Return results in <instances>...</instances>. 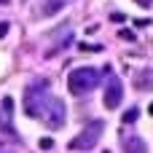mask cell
<instances>
[{"label": "cell", "instance_id": "obj_6", "mask_svg": "<svg viewBox=\"0 0 153 153\" xmlns=\"http://www.w3.org/2000/svg\"><path fill=\"white\" fill-rule=\"evenodd\" d=\"M11 113H13V100H11V97H3V100H0V129H3V132H11V134H13Z\"/></svg>", "mask_w": 153, "mask_h": 153}, {"label": "cell", "instance_id": "obj_11", "mask_svg": "<svg viewBox=\"0 0 153 153\" xmlns=\"http://www.w3.org/2000/svg\"><path fill=\"white\" fill-rule=\"evenodd\" d=\"M38 145H40V151H51V148H54V137H43Z\"/></svg>", "mask_w": 153, "mask_h": 153}, {"label": "cell", "instance_id": "obj_18", "mask_svg": "<svg viewBox=\"0 0 153 153\" xmlns=\"http://www.w3.org/2000/svg\"><path fill=\"white\" fill-rule=\"evenodd\" d=\"M148 113H151V116H153V102H151V105H148Z\"/></svg>", "mask_w": 153, "mask_h": 153}, {"label": "cell", "instance_id": "obj_7", "mask_svg": "<svg viewBox=\"0 0 153 153\" xmlns=\"http://www.w3.org/2000/svg\"><path fill=\"white\" fill-rule=\"evenodd\" d=\"M124 153H148V145L143 137L129 134V137H124Z\"/></svg>", "mask_w": 153, "mask_h": 153}, {"label": "cell", "instance_id": "obj_9", "mask_svg": "<svg viewBox=\"0 0 153 153\" xmlns=\"http://www.w3.org/2000/svg\"><path fill=\"white\" fill-rule=\"evenodd\" d=\"M73 0H43V5H40V11H43V16H54V13H59L62 8H67Z\"/></svg>", "mask_w": 153, "mask_h": 153}, {"label": "cell", "instance_id": "obj_5", "mask_svg": "<svg viewBox=\"0 0 153 153\" xmlns=\"http://www.w3.org/2000/svg\"><path fill=\"white\" fill-rule=\"evenodd\" d=\"M121 102H124V83H121V78L110 75L108 78V86H105V108L108 110H116Z\"/></svg>", "mask_w": 153, "mask_h": 153}, {"label": "cell", "instance_id": "obj_3", "mask_svg": "<svg viewBox=\"0 0 153 153\" xmlns=\"http://www.w3.org/2000/svg\"><path fill=\"white\" fill-rule=\"evenodd\" d=\"M102 132H105V121H91V124H86L70 143H67V148L70 151H94V145L100 143V137H102Z\"/></svg>", "mask_w": 153, "mask_h": 153}, {"label": "cell", "instance_id": "obj_17", "mask_svg": "<svg viewBox=\"0 0 153 153\" xmlns=\"http://www.w3.org/2000/svg\"><path fill=\"white\" fill-rule=\"evenodd\" d=\"M137 5H143V8H148V5H153V0H134Z\"/></svg>", "mask_w": 153, "mask_h": 153}, {"label": "cell", "instance_id": "obj_10", "mask_svg": "<svg viewBox=\"0 0 153 153\" xmlns=\"http://www.w3.org/2000/svg\"><path fill=\"white\" fill-rule=\"evenodd\" d=\"M137 118H140V108H129V110L121 116V121H124V124H134Z\"/></svg>", "mask_w": 153, "mask_h": 153}, {"label": "cell", "instance_id": "obj_1", "mask_svg": "<svg viewBox=\"0 0 153 153\" xmlns=\"http://www.w3.org/2000/svg\"><path fill=\"white\" fill-rule=\"evenodd\" d=\"M102 70H97V67H75L70 75H67V89H70V94H75V97H83V94H89V91H94L100 83H102Z\"/></svg>", "mask_w": 153, "mask_h": 153}, {"label": "cell", "instance_id": "obj_16", "mask_svg": "<svg viewBox=\"0 0 153 153\" xmlns=\"http://www.w3.org/2000/svg\"><path fill=\"white\" fill-rule=\"evenodd\" d=\"M134 24H137V27H148V24H151V19H137Z\"/></svg>", "mask_w": 153, "mask_h": 153}, {"label": "cell", "instance_id": "obj_13", "mask_svg": "<svg viewBox=\"0 0 153 153\" xmlns=\"http://www.w3.org/2000/svg\"><path fill=\"white\" fill-rule=\"evenodd\" d=\"M8 30H11V24H8V22H0V38H5Z\"/></svg>", "mask_w": 153, "mask_h": 153}, {"label": "cell", "instance_id": "obj_15", "mask_svg": "<svg viewBox=\"0 0 153 153\" xmlns=\"http://www.w3.org/2000/svg\"><path fill=\"white\" fill-rule=\"evenodd\" d=\"M110 19H113V22H124V19H126V16H124V13H121V11H116V13H113V16H110Z\"/></svg>", "mask_w": 153, "mask_h": 153}, {"label": "cell", "instance_id": "obj_12", "mask_svg": "<svg viewBox=\"0 0 153 153\" xmlns=\"http://www.w3.org/2000/svg\"><path fill=\"white\" fill-rule=\"evenodd\" d=\"M83 51H102V46H91V43H81Z\"/></svg>", "mask_w": 153, "mask_h": 153}, {"label": "cell", "instance_id": "obj_14", "mask_svg": "<svg viewBox=\"0 0 153 153\" xmlns=\"http://www.w3.org/2000/svg\"><path fill=\"white\" fill-rule=\"evenodd\" d=\"M121 38H124V40H134V32H129V30H121Z\"/></svg>", "mask_w": 153, "mask_h": 153}, {"label": "cell", "instance_id": "obj_4", "mask_svg": "<svg viewBox=\"0 0 153 153\" xmlns=\"http://www.w3.org/2000/svg\"><path fill=\"white\" fill-rule=\"evenodd\" d=\"M65 116H67V110H65V102L59 100V97H48L46 100V105H43V113H40V121L46 124V126H51V129H59L62 124H65Z\"/></svg>", "mask_w": 153, "mask_h": 153}, {"label": "cell", "instance_id": "obj_8", "mask_svg": "<svg viewBox=\"0 0 153 153\" xmlns=\"http://www.w3.org/2000/svg\"><path fill=\"white\" fill-rule=\"evenodd\" d=\"M134 89L151 91L153 89V70H140V73H134Z\"/></svg>", "mask_w": 153, "mask_h": 153}, {"label": "cell", "instance_id": "obj_2", "mask_svg": "<svg viewBox=\"0 0 153 153\" xmlns=\"http://www.w3.org/2000/svg\"><path fill=\"white\" fill-rule=\"evenodd\" d=\"M48 97H51V91H48V83L46 81L30 83L27 91H24V113H27V118H40L43 105H46Z\"/></svg>", "mask_w": 153, "mask_h": 153}]
</instances>
